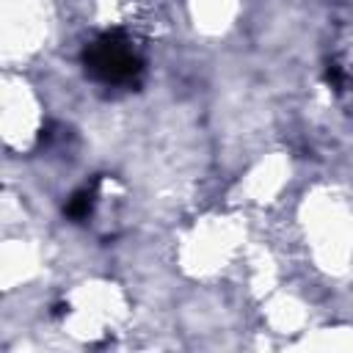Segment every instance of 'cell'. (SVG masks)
Masks as SVG:
<instances>
[{
	"label": "cell",
	"instance_id": "obj_1",
	"mask_svg": "<svg viewBox=\"0 0 353 353\" xmlns=\"http://www.w3.org/2000/svg\"><path fill=\"white\" fill-rule=\"evenodd\" d=\"M85 72L105 85H130L143 72V58L121 30L102 33L83 50Z\"/></svg>",
	"mask_w": 353,
	"mask_h": 353
},
{
	"label": "cell",
	"instance_id": "obj_2",
	"mask_svg": "<svg viewBox=\"0 0 353 353\" xmlns=\"http://www.w3.org/2000/svg\"><path fill=\"white\" fill-rule=\"evenodd\" d=\"M94 204H97V182L80 188V190L66 201V210H63V212H66V218H72V221H85V218L91 215Z\"/></svg>",
	"mask_w": 353,
	"mask_h": 353
}]
</instances>
